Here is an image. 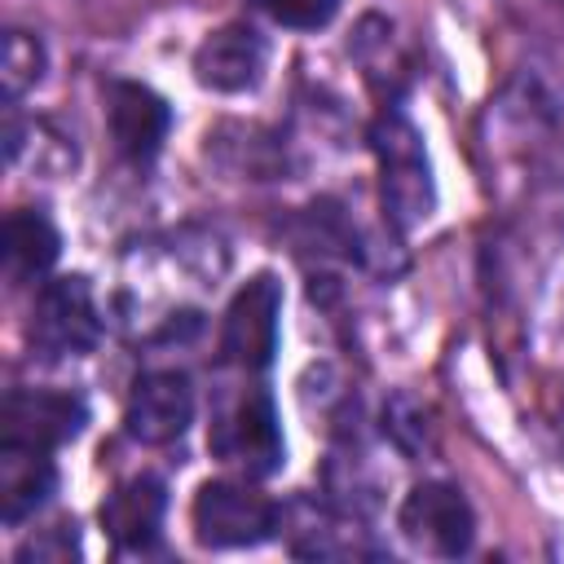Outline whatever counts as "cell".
<instances>
[{
	"mask_svg": "<svg viewBox=\"0 0 564 564\" xmlns=\"http://www.w3.org/2000/svg\"><path fill=\"white\" fill-rule=\"evenodd\" d=\"M40 75H44V48H40V40L26 35V31H9L4 35V97L13 101L31 84H40Z\"/></svg>",
	"mask_w": 564,
	"mask_h": 564,
	"instance_id": "obj_14",
	"label": "cell"
},
{
	"mask_svg": "<svg viewBox=\"0 0 564 564\" xmlns=\"http://www.w3.org/2000/svg\"><path fill=\"white\" fill-rule=\"evenodd\" d=\"M269 62V44L256 26L247 22H229V26H216L198 53H194V79L212 93H242L260 79Z\"/></svg>",
	"mask_w": 564,
	"mask_h": 564,
	"instance_id": "obj_10",
	"label": "cell"
},
{
	"mask_svg": "<svg viewBox=\"0 0 564 564\" xmlns=\"http://www.w3.org/2000/svg\"><path fill=\"white\" fill-rule=\"evenodd\" d=\"M397 529L405 533L410 546H419L427 555H441V560H454L471 546L476 516H471V502L463 498L458 485L423 480L405 494V502L397 511Z\"/></svg>",
	"mask_w": 564,
	"mask_h": 564,
	"instance_id": "obj_5",
	"label": "cell"
},
{
	"mask_svg": "<svg viewBox=\"0 0 564 564\" xmlns=\"http://www.w3.org/2000/svg\"><path fill=\"white\" fill-rule=\"evenodd\" d=\"M106 123L115 137V150L132 163H150L163 150V137L172 128V110L167 101L132 79H115L106 88Z\"/></svg>",
	"mask_w": 564,
	"mask_h": 564,
	"instance_id": "obj_9",
	"label": "cell"
},
{
	"mask_svg": "<svg viewBox=\"0 0 564 564\" xmlns=\"http://www.w3.org/2000/svg\"><path fill=\"white\" fill-rule=\"evenodd\" d=\"M57 251H62V234L40 207L9 212V220H4V273L13 282H31V278L48 273Z\"/></svg>",
	"mask_w": 564,
	"mask_h": 564,
	"instance_id": "obj_13",
	"label": "cell"
},
{
	"mask_svg": "<svg viewBox=\"0 0 564 564\" xmlns=\"http://www.w3.org/2000/svg\"><path fill=\"white\" fill-rule=\"evenodd\" d=\"M260 4H264V13H269L273 22L300 26V31L326 26V22L335 18V9H339V0H260Z\"/></svg>",
	"mask_w": 564,
	"mask_h": 564,
	"instance_id": "obj_15",
	"label": "cell"
},
{
	"mask_svg": "<svg viewBox=\"0 0 564 564\" xmlns=\"http://www.w3.org/2000/svg\"><path fill=\"white\" fill-rule=\"evenodd\" d=\"M31 348L44 357H79L93 352L101 339V317L93 304V286L84 273L70 278H53L40 286L35 304H31Z\"/></svg>",
	"mask_w": 564,
	"mask_h": 564,
	"instance_id": "obj_4",
	"label": "cell"
},
{
	"mask_svg": "<svg viewBox=\"0 0 564 564\" xmlns=\"http://www.w3.org/2000/svg\"><path fill=\"white\" fill-rule=\"evenodd\" d=\"M194 423V388L181 370H150L132 383L123 405V432L141 445H167Z\"/></svg>",
	"mask_w": 564,
	"mask_h": 564,
	"instance_id": "obj_8",
	"label": "cell"
},
{
	"mask_svg": "<svg viewBox=\"0 0 564 564\" xmlns=\"http://www.w3.org/2000/svg\"><path fill=\"white\" fill-rule=\"evenodd\" d=\"M167 489L159 476H128L101 502V529L119 551H145L159 542Z\"/></svg>",
	"mask_w": 564,
	"mask_h": 564,
	"instance_id": "obj_11",
	"label": "cell"
},
{
	"mask_svg": "<svg viewBox=\"0 0 564 564\" xmlns=\"http://www.w3.org/2000/svg\"><path fill=\"white\" fill-rule=\"evenodd\" d=\"M57 489V467L48 449L31 445H0V516L4 524H22L35 516Z\"/></svg>",
	"mask_w": 564,
	"mask_h": 564,
	"instance_id": "obj_12",
	"label": "cell"
},
{
	"mask_svg": "<svg viewBox=\"0 0 564 564\" xmlns=\"http://www.w3.org/2000/svg\"><path fill=\"white\" fill-rule=\"evenodd\" d=\"M375 154H379V198H383V216L397 229H414L419 220L432 216L436 189H432V167H427V150L419 128L405 115H383L370 132Z\"/></svg>",
	"mask_w": 564,
	"mask_h": 564,
	"instance_id": "obj_1",
	"label": "cell"
},
{
	"mask_svg": "<svg viewBox=\"0 0 564 564\" xmlns=\"http://www.w3.org/2000/svg\"><path fill=\"white\" fill-rule=\"evenodd\" d=\"M189 524H194V538L212 551L260 546L278 529V502L242 480H207L194 494Z\"/></svg>",
	"mask_w": 564,
	"mask_h": 564,
	"instance_id": "obj_2",
	"label": "cell"
},
{
	"mask_svg": "<svg viewBox=\"0 0 564 564\" xmlns=\"http://www.w3.org/2000/svg\"><path fill=\"white\" fill-rule=\"evenodd\" d=\"M278 317H282V286L273 273H256L225 308L220 352L238 370H264L278 352Z\"/></svg>",
	"mask_w": 564,
	"mask_h": 564,
	"instance_id": "obj_6",
	"label": "cell"
},
{
	"mask_svg": "<svg viewBox=\"0 0 564 564\" xmlns=\"http://www.w3.org/2000/svg\"><path fill=\"white\" fill-rule=\"evenodd\" d=\"M88 423V405L79 392L62 388H18L4 397L0 410V445H31V449H57L75 441Z\"/></svg>",
	"mask_w": 564,
	"mask_h": 564,
	"instance_id": "obj_7",
	"label": "cell"
},
{
	"mask_svg": "<svg viewBox=\"0 0 564 564\" xmlns=\"http://www.w3.org/2000/svg\"><path fill=\"white\" fill-rule=\"evenodd\" d=\"M207 445L220 463L229 467H242L247 476H269L282 467V423H278V410H273V397L264 388H247L238 392L212 423L207 432Z\"/></svg>",
	"mask_w": 564,
	"mask_h": 564,
	"instance_id": "obj_3",
	"label": "cell"
}]
</instances>
